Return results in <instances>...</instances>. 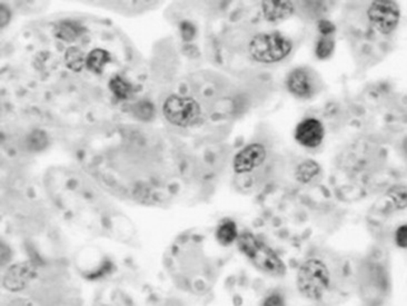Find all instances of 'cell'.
I'll use <instances>...</instances> for the list:
<instances>
[{
	"mask_svg": "<svg viewBox=\"0 0 407 306\" xmlns=\"http://www.w3.org/2000/svg\"><path fill=\"white\" fill-rule=\"evenodd\" d=\"M238 248L256 268L273 276L286 273L285 264L266 243L255 238L252 233L245 232L237 238Z\"/></svg>",
	"mask_w": 407,
	"mask_h": 306,
	"instance_id": "cell-1",
	"label": "cell"
},
{
	"mask_svg": "<svg viewBox=\"0 0 407 306\" xmlns=\"http://www.w3.org/2000/svg\"><path fill=\"white\" fill-rule=\"evenodd\" d=\"M293 49V43L284 33L278 31L260 33L248 45L250 56L265 64L282 60Z\"/></svg>",
	"mask_w": 407,
	"mask_h": 306,
	"instance_id": "cell-2",
	"label": "cell"
},
{
	"mask_svg": "<svg viewBox=\"0 0 407 306\" xmlns=\"http://www.w3.org/2000/svg\"><path fill=\"white\" fill-rule=\"evenodd\" d=\"M329 285V272L322 260L312 258L302 264L297 274V287L304 297L317 301L327 291Z\"/></svg>",
	"mask_w": 407,
	"mask_h": 306,
	"instance_id": "cell-3",
	"label": "cell"
},
{
	"mask_svg": "<svg viewBox=\"0 0 407 306\" xmlns=\"http://www.w3.org/2000/svg\"><path fill=\"white\" fill-rule=\"evenodd\" d=\"M371 25L381 33H391L400 23V6L391 0H376L369 6L367 11Z\"/></svg>",
	"mask_w": 407,
	"mask_h": 306,
	"instance_id": "cell-4",
	"label": "cell"
},
{
	"mask_svg": "<svg viewBox=\"0 0 407 306\" xmlns=\"http://www.w3.org/2000/svg\"><path fill=\"white\" fill-rule=\"evenodd\" d=\"M199 106L195 100L181 96H171L164 105V114L169 122L177 126L191 125L199 118Z\"/></svg>",
	"mask_w": 407,
	"mask_h": 306,
	"instance_id": "cell-5",
	"label": "cell"
},
{
	"mask_svg": "<svg viewBox=\"0 0 407 306\" xmlns=\"http://www.w3.org/2000/svg\"><path fill=\"white\" fill-rule=\"evenodd\" d=\"M288 92L300 100H310L317 93L318 82L315 75L308 69L296 68L290 73L286 80Z\"/></svg>",
	"mask_w": 407,
	"mask_h": 306,
	"instance_id": "cell-6",
	"label": "cell"
},
{
	"mask_svg": "<svg viewBox=\"0 0 407 306\" xmlns=\"http://www.w3.org/2000/svg\"><path fill=\"white\" fill-rule=\"evenodd\" d=\"M325 135L323 124L316 118H305L298 122L295 130V139L306 148H316L321 145Z\"/></svg>",
	"mask_w": 407,
	"mask_h": 306,
	"instance_id": "cell-7",
	"label": "cell"
},
{
	"mask_svg": "<svg viewBox=\"0 0 407 306\" xmlns=\"http://www.w3.org/2000/svg\"><path fill=\"white\" fill-rule=\"evenodd\" d=\"M266 159V149L260 144H252L237 154L234 169L237 173H248L258 169Z\"/></svg>",
	"mask_w": 407,
	"mask_h": 306,
	"instance_id": "cell-8",
	"label": "cell"
},
{
	"mask_svg": "<svg viewBox=\"0 0 407 306\" xmlns=\"http://www.w3.org/2000/svg\"><path fill=\"white\" fill-rule=\"evenodd\" d=\"M262 7L265 19L270 23L286 21L292 17L295 11L293 4L290 1H282V0L263 1Z\"/></svg>",
	"mask_w": 407,
	"mask_h": 306,
	"instance_id": "cell-9",
	"label": "cell"
},
{
	"mask_svg": "<svg viewBox=\"0 0 407 306\" xmlns=\"http://www.w3.org/2000/svg\"><path fill=\"white\" fill-rule=\"evenodd\" d=\"M238 230L233 221H223L217 227L216 238L221 244L229 245L238 238Z\"/></svg>",
	"mask_w": 407,
	"mask_h": 306,
	"instance_id": "cell-10",
	"label": "cell"
},
{
	"mask_svg": "<svg viewBox=\"0 0 407 306\" xmlns=\"http://www.w3.org/2000/svg\"><path fill=\"white\" fill-rule=\"evenodd\" d=\"M110 90L118 100H126L132 94V86L122 77L116 76L110 80Z\"/></svg>",
	"mask_w": 407,
	"mask_h": 306,
	"instance_id": "cell-11",
	"label": "cell"
},
{
	"mask_svg": "<svg viewBox=\"0 0 407 306\" xmlns=\"http://www.w3.org/2000/svg\"><path fill=\"white\" fill-rule=\"evenodd\" d=\"M335 51V41L333 36H321L315 47V54L317 58L327 59L333 55Z\"/></svg>",
	"mask_w": 407,
	"mask_h": 306,
	"instance_id": "cell-12",
	"label": "cell"
},
{
	"mask_svg": "<svg viewBox=\"0 0 407 306\" xmlns=\"http://www.w3.org/2000/svg\"><path fill=\"white\" fill-rule=\"evenodd\" d=\"M312 162H307L305 165L300 166V179H303V181H310V179H313L314 175H316L317 173V165L316 164H313L312 166Z\"/></svg>",
	"mask_w": 407,
	"mask_h": 306,
	"instance_id": "cell-13",
	"label": "cell"
},
{
	"mask_svg": "<svg viewBox=\"0 0 407 306\" xmlns=\"http://www.w3.org/2000/svg\"><path fill=\"white\" fill-rule=\"evenodd\" d=\"M335 31V25L331 21L322 19V21H318V31L321 33V36H333Z\"/></svg>",
	"mask_w": 407,
	"mask_h": 306,
	"instance_id": "cell-14",
	"label": "cell"
},
{
	"mask_svg": "<svg viewBox=\"0 0 407 306\" xmlns=\"http://www.w3.org/2000/svg\"><path fill=\"white\" fill-rule=\"evenodd\" d=\"M395 238H396V243L400 248H405L407 245V226L406 225H403L398 230L396 231V235H395Z\"/></svg>",
	"mask_w": 407,
	"mask_h": 306,
	"instance_id": "cell-15",
	"label": "cell"
},
{
	"mask_svg": "<svg viewBox=\"0 0 407 306\" xmlns=\"http://www.w3.org/2000/svg\"><path fill=\"white\" fill-rule=\"evenodd\" d=\"M265 304H268V305H280V304H282V300L280 299V296L272 295L265 301Z\"/></svg>",
	"mask_w": 407,
	"mask_h": 306,
	"instance_id": "cell-16",
	"label": "cell"
}]
</instances>
